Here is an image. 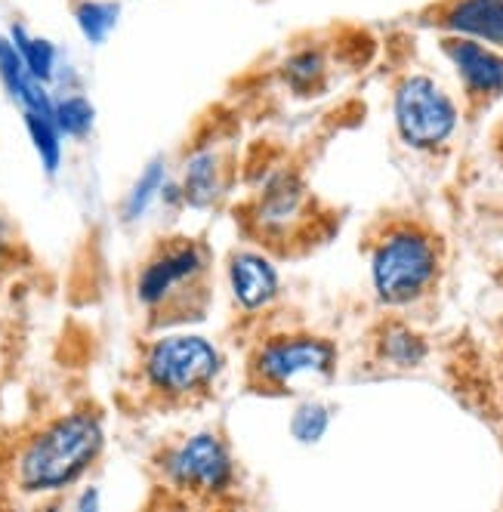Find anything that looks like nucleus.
I'll list each match as a JSON object with an SVG mask.
<instances>
[{"label":"nucleus","mask_w":503,"mask_h":512,"mask_svg":"<svg viewBox=\"0 0 503 512\" xmlns=\"http://www.w3.org/2000/svg\"><path fill=\"white\" fill-rule=\"evenodd\" d=\"M102 448V426L90 414H71L31 442L22 457L25 491H56L78 479Z\"/></svg>","instance_id":"1"},{"label":"nucleus","mask_w":503,"mask_h":512,"mask_svg":"<svg viewBox=\"0 0 503 512\" xmlns=\"http://www.w3.org/2000/svg\"><path fill=\"white\" fill-rule=\"evenodd\" d=\"M436 275V250L417 232H399L374 256V284L386 303H408L423 294Z\"/></svg>","instance_id":"2"},{"label":"nucleus","mask_w":503,"mask_h":512,"mask_svg":"<svg viewBox=\"0 0 503 512\" xmlns=\"http://www.w3.org/2000/svg\"><path fill=\"white\" fill-rule=\"evenodd\" d=\"M220 371V355L201 337H170L155 343L146 361V374L155 389L186 395L213 380Z\"/></svg>","instance_id":"3"},{"label":"nucleus","mask_w":503,"mask_h":512,"mask_svg":"<svg viewBox=\"0 0 503 512\" xmlns=\"http://www.w3.org/2000/svg\"><path fill=\"white\" fill-rule=\"evenodd\" d=\"M395 121L405 142L417 149H433L451 136L457 108L429 78H408L395 93Z\"/></svg>","instance_id":"4"},{"label":"nucleus","mask_w":503,"mask_h":512,"mask_svg":"<svg viewBox=\"0 0 503 512\" xmlns=\"http://www.w3.org/2000/svg\"><path fill=\"white\" fill-rule=\"evenodd\" d=\"M170 475L192 491H223L232 479V460L217 435H195L170 457Z\"/></svg>","instance_id":"5"},{"label":"nucleus","mask_w":503,"mask_h":512,"mask_svg":"<svg viewBox=\"0 0 503 512\" xmlns=\"http://www.w3.org/2000/svg\"><path fill=\"white\" fill-rule=\"evenodd\" d=\"M334 349L321 340H281L260 352L257 371L272 383H287L306 371H331Z\"/></svg>","instance_id":"6"},{"label":"nucleus","mask_w":503,"mask_h":512,"mask_svg":"<svg viewBox=\"0 0 503 512\" xmlns=\"http://www.w3.org/2000/svg\"><path fill=\"white\" fill-rule=\"evenodd\" d=\"M204 260H201V250L195 244H183V247H173L164 256H158L155 263L146 266L139 278V300L142 303H161L173 294V287L192 281L201 272Z\"/></svg>","instance_id":"7"},{"label":"nucleus","mask_w":503,"mask_h":512,"mask_svg":"<svg viewBox=\"0 0 503 512\" xmlns=\"http://www.w3.org/2000/svg\"><path fill=\"white\" fill-rule=\"evenodd\" d=\"M445 53L457 65L460 78L473 93H500L503 90V59L485 50L476 41H448Z\"/></svg>","instance_id":"8"},{"label":"nucleus","mask_w":503,"mask_h":512,"mask_svg":"<svg viewBox=\"0 0 503 512\" xmlns=\"http://www.w3.org/2000/svg\"><path fill=\"white\" fill-rule=\"evenodd\" d=\"M232 290H235V297L244 309H260L275 297L278 275L263 256L238 253L232 260Z\"/></svg>","instance_id":"9"},{"label":"nucleus","mask_w":503,"mask_h":512,"mask_svg":"<svg viewBox=\"0 0 503 512\" xmlns=\"http://www.w3.org/2000/svg\"><path fill=\"white\" fill-rule=\"evenodd\" d=\"M445 25L470 38L503 44V0H460L448 10Z\"/></svg>","instance_id":"10"},{"label":"nucleus","mask_w":503,"mask_h":512,"mask_svg":"<svg viewBox=\"0 0 503 512\" xmlns=\"http://www.w3.org/2000/svg\"><path fill=\"white\" fill-rule=\"evenodd\" d=\"M217 189H220V182H217V158H213L210 152H204L186 170V198L201 207V204L213 201Z\"/></svg>","instance_id":"11"},{"label":"nucleus","mask_w":503,"mask_h":512,"mask_svg":"<svg viewBox=\"0 0 503 512\" xmlns=\"http://www.w3.org/2000/svg\"><path fill=\"white\" fill-rule=\"evenodd\" d=\"M13 41H16V50H19L25 68H28V75L38 78V81H47L53 75V59H56L53 44H47L41 38H28L22 28H13Z\"/></svg>","instance_id":"12"},{"label":"nucleus","mask_w":503,"mask_h":512,"mask_svg":"<svg viewBox=\"0 0 503 512\" xmlns=\"http://www.w3.org/2000/svg\"><path fill=\"white\" fill-rule=\"evenodd\" d=\"M25 124H28L34 149L41 152V161H44L47 173H56V167H59V127H56V118L38 115V112H25Z\"/></svg>","instance_id":"13"},{"label":"nucleus","mask_w":503,"mask_h":512,"mask_svg":"<svg viewBox=\"0 0 503 512\" xmlns=\"http://www.w3.org/2000/svg\"><path fill=\"white\" fill-rule=\"evenodd\" d=\"M56 127L68 136H84L93 127V105L84 96H68L53 105Z\"/></svg>","instance_id":"14"},{"label":"nucleus","mask_w":503,"mask_h":512,"mask_svg":"<svg viewBox=\"0 0 503 512\" xmlns=\"http://www.w3.org/2000/svg\"><path fill=\"white\" fill-rule=\"evenodd\" d=\"M115 19H118V7L115 4H96V0H90V4L78 7V25H81V31L87 34L93 44H99L105 34L112 31Z\"/></svg>","instance_id":"15"},{"label":"nucleus","mask_w":503,"mask_h":512,"mask_svg":"<svg viewBox=\"0 0 503 512\" xmlns=\"http://www.w3.org/2000/svg\"><path fill=\"white\" fill-rule=\"evenodd\" d=\"M383 352L395 364H405V368H411V364H417L426 355V346L420 343V337L402 331V327H395V331H389V337L383 340Z\"/></svg>","instance_id":"16"},{"label":"nucleus","mask_w":503,"mask_h":512,"mask_svg":"<svg viewBox=\"0 0 503 512\" xmlns=\"http://www.w3.org/2000/svg\"><path fill=\"white\" fill-rule=\"evenodd\" d=\"M328 429V411L321 405H303L291 423V432L300 438V442H318Z\"/></svg>","instance_id":"17"},{"label":"nucleus","mask_w":503,"mask_h":512,"mask_svg":"<svg viewBox=\"0 0 503 512\" xmlns=\"http://www.w3.org/2000/svg\"><path fill=\"white\" fill-rule=\"evenodd\" d=\"M161 176H164V167L161 164H152L146 173H142V179L136 182V189L130 192V201H127V219H136L142 210L149 207V201L161 189Z\"/></svg>","instance_id":"18"},{"label":"nucleus","mask_w":503,"mask_h":512,"mask_svg":"<svg viewBox=\"0 0 503 512\" xmlns=\"http://www.w3.org/2000/svg\"><path fill=\"white\" fill-rule=\"evenodd\" d=\"M284 71H287V81H291L297 90H309L321 78V56L318 53H300L284 65Z\"/></svg>","instance_id":"19"},{"label":"nucleus","mask_w":503,"mask_h":512,"mask_svg":"<svg viewBox=\"0 0 503 512\" xmlns=\"http://www.w3.org/2000/svg\"><path fill=\"white\" fill-rule=\"evenodd\" d=\"M87 506H96V494H87V497L81 500V509H87Z\"/></svg>","instance_id":"20"}]
</instances>
